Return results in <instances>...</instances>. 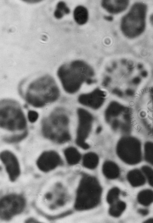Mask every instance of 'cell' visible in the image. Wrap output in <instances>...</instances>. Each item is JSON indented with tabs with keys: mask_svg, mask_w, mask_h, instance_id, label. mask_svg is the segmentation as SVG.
Wrapping results in <instances>:
<instances>
[{
	"mask_svg": "<svg viewBox=\"0 0 153 223\" xmlns=\"http://www.w3.org/2000/svg\"><path fill=\"white\" fill-rule=\"evenodd\" d=\"M94 73L89 65L79 60L63 64L57 72L63 88L70 94L78 91L84 83L91 82Z\"/></svg>",
	"mask_w": 153,
	"mask_h": 223,
	"instance_id": "6da1fadb",
	"label": "cell"
},
{
	"mask_svg": "<svg viewBox=\"0 0 153 223\" xmlns=\"http://www.w3.org/2000/svg\"><path fill=\"white\" fill-rule=\"evenodd\" d=\"M59 89L54 79L46 75L31 82L25 94V99L30 104L36 107H41L53 102L59 98Z\"/></svg>",
	"mask_w": 153,
	"mask_h": 223,
	"instance_id": "7a4b0ae2",
	"label": "cell"
},
{
	"mask_svg": "<svg viewBox=\"0 0 153 223\" xmlns=\"http://www.w3.org/2000/svg\"><path fill=\"white\" fill-rule=\"evenodd\" d=\"M147 11L148 6L146 3L137 2L123 16L120 21V28L126 37L134 39L144 33L146 28Z\"/></svg>",
	"mask_w": 153,
	"mask_h": 223,
	"instance_id": "3957f363",
	"label": "cell"
},
{
	"mask_svg": "<svg viewBox=\"0 0 153 223\" xmlns=\"http://www.w3.org/2000/svg\"><path fill=\"white\" fill-rule=\"evenodd\" d=\"M101 188L95 178L85 176L80 182L75 204L79 210L90 209L96 206L100 200Z\"/></svg>",
	"mask_w": 153,
	"mask_h": 223,
	"instance_id": "277c9868",
	"label": "cell"
},
{
	"mask_svg": "<svg viewBox=\"0 0 153 223\" xmlns=\"http://www.w3.org/2000/svg\"><path fill=\"white\" fill-rule=\"evenodd\" d=\"M48 181L43 185L38 194V203L44 212L50 215H56V211L64 204L61 191V184L56 178Z\"/></svg>",
	"mask_w": 153,
	"mask_h": 223,
	"instance_id": "5b68a950",
	"label": "cell"
},
{
	"mask_svg": "<svg viewBox=\"0 0 153 223\" xmlns=\"http://www.w3.org/2000/svg\"><path fill=\"white\" fill-rule=\"evenodd\" d=\"M0 126L12 131L22 130L27 125L26 119L19 104L10 99L3 100L0 103Z\"/></svg>",
	"mask_w": 153,
	"mask_h": 223,
	"instance_id": "8992f818",
	"label": "cell"
},
{
	"mask_svg": "<svg viewBox=\"0 0 153 223\" xmlns=\"http://www.w3.org/2000/svg\"><path fill=\"white\" fill-rule=\"evenodd\" d=\"M59 111L56 110L43 119L42 131L46 138L56 142L62 143L68 141L70 136L68 132L62 129L68 123V118Z\"/></svg>",
	"mask_w": 153,
	"mask_h": 223,
	"instance_id": "52a82bcc",
	"label": "cell"
},
{
	"mask_svg": "<svg viewBox=\"0 0 153 223\" xmlns=\"http://www.w3.org/2000/svg\"><path fill=\"white\" fill-rule=\"evenodd\" d=\"M0 199V219L8 221L21 214L26 209L27 201L22 193L8 191Z\"/></svg>",
	"mask_w": 153,
	"mask_h": 223,
	"instance_id": "ba28073f",
	"label": "cell"
},
{
	"mask_svg": "<svg viewBox=\"0 0 153 223\" xmlns=\"http://www.w3.org/2000/svg\"><path fill=\"white\" fill-rule=\"evenodd\" d=\"M142 143L137 138L127 136L121 138L116 148L120 159L126 164L134 165L139 164L143 158Z\"/></svg>",
	"mask_w": 153,
	"mask_h": 223,
	"instance_id": "9c48e42d",
	"label": "cell"
},
{
	"mask_svg": "<svg viewBox=\"0 0 153 223\" xmlns=\"http://www.w3.org/2000/svg\"><path fill=\"white\" fill-rule=\"evenodd\" d=\"M79 124L77 131L76 143L84 149L89 147L85 140L91 130L93 118L91 114L85 110L80 108L77 110Z\"/></svg>",
	"mask_w": 153,
	"mask_h": 223,
	"instance_id": "30bf717a",
	"label": "cell"
},
{
	"mask_svg": "<svg viewBox=\"0 0 153 223\" xmlns=\"http://www.w3.org/2000/svg\"><path fill=\"white\" fill-rule=\"evenodd\" d=\"M0 158L5 166L9 181L12 183L17 181L21 176V172L16 157L11 152L5 150L1 153Z\"/></svg>",
	"mask_w": 153,
	"mask_h": 223,
	"instance_id": "8fae6325",
	"label": "cell"
},
{
	"mask_svg": "<svg viewBox=\"0 0 153 223\" xmlns=\"http://www.w3.org/2000/svg\"><path fill=\"white\" fill-rule=\"evenodd\" d=\"M62 164V160L59 155L53 150L43 153L36 162L38 168L42 172L48 173Z\"/></svg>",
	"mask_w": 153,
	"mask_h": 223,
	"instance_id": "7c38bea8",
	"label": "cell"
},
{
	"mask_svg": "<svg viewBox=\"0 0 153 223\" xmlns=\"http://www.w3.org/2000/svg\"><path fill=\"white\" fill-rule=\"evenodd\" d=\"M106 96L104 91L97 88L89 93L80 95L78 98V101L84 106L96 109L100 107L103 104Z\"/></svg>",
	"mask_w": 153,
	"mask_h": 223,
	"instance_id": "4fadbf2b",
	"label": "cell"
},
{
	"mask_svg": "<svg viewBox=\"0 0 153 223\" xmlns=\"http://www.w3.org/2000/svg\"><path fill=\"white\" fill-rule=\"evenodd\" d=\"M129 3L128 0H103L101 4L102 7L108 12L115 14L126 10Z\"/></svg>",
	"mask_w": 153,
	"mask_h": 223,
	"instance_id": "5bb4252c",
	"label": "cell"
},
{
	"mask_svg": "<svg viewBox=\"0 0 153 223\" xmlns=\"http://www.w3.org/2000/svg\"><path fill=\"white\" fill-rule=\"evenodd\" d=\"M127 179L130 184L133 187L142 186L146 181L145 176L141 169L137 168L129 171L127 174Z\"/></svg>",
	"mask_w": 153,
	"mask_h": 223,
	"instance_id": "9a60e30c",
	"label": "cell"
},
{
	"mask_svg": "<svg viewBox=\"0 0 153 223\" xmlns=\"http://www.w3.org/2000/svg\"><path fill=\"white\" fill-rule=\"evenodd\" d=\"M102 170L105 176L109 179L117 178L120 174V170L118 166L111 161L105 162L103 164Z\"/></svg>",
	"mask_w": 153,
	"mask_h": 223,
	"instance_id": "2e32d148",
	"label": "cell"
},
{
	"mask_svg": "<svg viewBox=\"0 0 153 223\" xmlns=\"http://www.w3.org/2000/svg\"><path fill=\"white\" fill-rule=\"evenodd\" d=\"M73 17L75 22L79 25H83L88 21L89 14L86 8L82 5H78L73 11Z\"/></svg>",
	"mask_w": 153,
	"mask_h": 223,
	"instance_id": "e0dca14e",
	"label": "cell"
},
{
	"mask_svg": "<svg viewBox=\"0 0 153 223\" xmlns=\"http://www.w3.org/2000/svg\"><path fill=\"white\" fill-rule=\"evenodd\" d=\"M124 110L123 105L115 101L110 103L107 107L105 112L106 120L109 121L111 119L119 116Z\"/></svg>",
	"mask_w": 153,
	"mask_h": 223,
	"instance_id": "ac0fdd59",
	"label": "cell"
},
{
	"mask_svg": "<svg viewBox=\"0 0 153 223\" xmlns=\"http://www.w3.org/2000/svg\"><path fill=\"white\" fill-rule=\"evenodd\" d=\"M137 200L141 205L148 206L153 203V190L145 189L140 191L137 194Z\"/></svg>",
	"mask_w": 153,
	"mask_h": 223,
	"instance_id": "d6986e66",
	"label": "cell"
},
{
	"mask_svg": "<svg viewBox=\"0 0 153 223\" xmlns=\"http://www.w3.org/2000/svg\"><path fill=\"white\" fill-rule=\"evenodd\" d=\"M64 155L68 163L70 165H74L78 163L81 155L79 152L73 147H69L64 151Z\"/></svg>",
	"mask_w": 153,
	"mask_h": 223,
	"instance_id": "ffe728a7",
	"label": "cell"
},
{
	"mask_svg": "<svg viewBox=\"0 0 153 223\" xmlns=\"http://www.w3.org/2000/svg\"><path fill=\"white\" fill-rule=\"evenodd\" d=\"M126 208V204L124 202L117 200L111 204L109 213L112 216L119 217L124 212Z\"/></svg>",
	"mask_w": 153,
	"mask_h": 223,
	"instance_id": "44dd1931",
	"label": "cell"
},
{
	"mask_svg": "<svg viewBox=\"0 0 153 223\" xmlns=\"http://www.w3.org/2000/svg\"><path fill=\"white\" fill-rule=\"evenodd\" d=\"M99 162V158L97 154L89 153L85 154L83 159V164L86 167L90 169L95 168Z\"/></svg>",
	"mask_w": 153,
	"mask_h": 223,
	"instance_id": "7402d4cb",
	"label": "cell"
},
{
	"mask_svg": "<svg viewBox=\"0 0 153 223\" xmlns=\"http://www.w3.org/2000/svg\"><path fill=\"white\" fill-rule=\"evenodd\" d=\"M143 151V158L147 162L153 166V142H146Z\"/></svg>",
	"mask_w": 153,
	"mask_h": 223,
	"instance_id": "603a6c76",
	"label": "cell"
},
{
	"mask_svg": "<svg viewBox=\"0 0 153 223\" xmlns=\"http://www.w3.org/2000/svg\"><path fill=\"white\" fill-rule=\"evenodd\" d=\"M141 169L149 184L153 187V168L149 165H144Z\"/></svg>",
	"mask_w": 153,
	"mask_h": 223,
	"instance_id": "cb8c5ba5",
	"label": "cell"
},
{
	"mask_svg": "<svg viewBox=\"0 0 153 223\" xmlns=\"http://www.w3.org/2000/svg\"><path fill=\"white\" fill-rule=\"evenodd\" d=\"M120 191L117 187H114L111 189L108 192L106 197L107 202L111 204L118 200Z\"/></svg>",
	"mask_w": 153,
	"mask_h": 223,
	"instance_id": "d4e9b609",
	"label": "cell"
},
{
	"mask_svg": "<svg viewBox=\"0 0 153 223\" xmlns=\"http://www.w3.org/2000/svg\"><path fill=\"white\" fill-rule=\"evenodd\" d=\"M27 135V131L20 134L15 135L9 137H5L4 140L7 142L15 143L19 142L25 138Z\"/></svg>",
	"mask_w": 153,
	"mask_h": 223,
	"instance_id": "484cf974",
	"label": "cell"
},
{
	"mask_svg": "<svg viewBox=\"0 0 153 223\" xmlns=\"http://www.w3.org/2000/svg\"><path fill=\"white\" fill-rule=\"evenodd\" d=\"M56 9L59 10L64 14H68L70 13V10L67 6L66 4L64 1H60L57 4L56 6Z\"/></svg>",
	"mask_w": 153,
	"mask_h": 223,
	"instance_id": "4316f807",
	"label": "cell"
},
{
	"mask_svg": "<svg viewBox=\"0 0 153 223\" xmlns=\"http://www.w3.org/2000/svg\"><path fill=\"white\" fill-rule=\"evenodd\" d=\"M38 114L36 111L30 110L28 113V118L31 122H34L36 121L38 118Z\"/></svg>",
	"mask_w": 153,
	"mask_h": 223,
	"instance_id": "83f0119b",
	"label": "cell"
},
{
	"mask_svg": "<svg viewBox=\"0 0 153 223\" xmlns=\"http://www.w3.org/2000/svg\"><path fill=\"white\" fill-rule=\"evenodd\" d=\"M138 213L143 216H146L148 215L149 213V210L145 208H140L138 210Z\"/></svg>",
	"mask_w": 153,
	"mask_h": 223,
	"instance_id": "f1b7e54d",
	"label": "cell"
},
{
	"mask_svg": "<svg viewBox=\"0 0 153 223\" xmlns=\"http://www.w3.org/2000/svg\"><path fill=\"white\" fill-rule=\"evenodd\" d=\"M64 14L61 11L56 9L54 12V15L55 17L57 19L62 18L64 15Z\"/></svg>",
	"mask_w": 153,
	"mask_h": 223,
	"instance_id": "f546056e",
	"label": "cell"
},
{
	"mask_svg": "<svg viewBox=\"0 0 153 223\" xmlns=\"http://www.w3.org/2000/svg\"><path fill=\"white\" fill-rule=\"evenodd\" d=\"M104 19L108 21H111L113 20V17L111 16H104Z\"/></svg>",
	"mask_w": 153,
	"mask_h": 223,
	"instance_id": "4dcf8cb0",
	"label": "cell"
},
{
	"mask_svg": "<svg viewBox=\"0 0 153 223\" xmlns=\"http://www.w3.org/2000/svg\"><path fill=\"white\" fill-rule=\"evenodd\" d=\"M149 21L151 24L153 26V13L150 16Z\"/></svg>",
	"mask_w": 153,
	"mask_h": 223,
	"instance_id": "1f68e13d",
	"label": "cell"
},
{
	"mask_svg": "<svg viewBox=\"0 0 153 223\" xmlns=\"http://www.w3.org/2000/svg\"><path fill=\"white\" fill-rule=\"evenodd\" d=\"M144 222L145 223H153V218H150L146 220Z\"/></svg>",
	"mask_w": 153,
	"mask_h": 223,
	"instance_id": "d6a6232c",
	"label": "cell"
}]
</instances>
